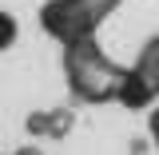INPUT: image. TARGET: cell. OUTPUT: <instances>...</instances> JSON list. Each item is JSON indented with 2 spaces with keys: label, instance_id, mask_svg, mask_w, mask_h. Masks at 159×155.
Segmentation results:
<instances>
[{
  "label": "cell",
  "instance_id": "1",
  "mask_svg": "<svg viewBox=\"0 0 159 155\" xmlns=\"http://www.w3.org/2000/svg\"><path fill=\"white\" fill-rule=\"evenodd\" d=\"M60 64H64V80L76 103H116L119 84H123V68L99 48V40H80L60 48Z\"/></svg>",
  "mask_w": 159,
  "mask_h": 155
},
{
  "label": "cell",
  "instance_id": "2",
  "mask_svg": "<svg viewBox=\"0 0 159 155\" xmlns=\"http://www.w3.org/2000/svg\"><path fill=\"white\" fill-rule=\"evenodd\" d=\"M123 0H48L40 8V28L44 36L56 40L60 48L80 44V40H96L103 20L116 12Z\"/></svg>",
  "mask_w": 159,
  "mask_h": 155
},
{
  "label": "cell",
  "instance_id": "3",
  "mask_svg": "<svg viewBox=\"0 0 159 155\" xmlns=\"http://www.w3.org/2000/svg\"><path fill=\"white\" fill-rule=\"evenodd\" d=\"M119 107L127 112H151L159 103V32L147 36L139 48L131 68H123V84H119Z\"/></svg>",
  "mask_w": 159,
  "mask_h": 155
},
{
  "label": "cell",
  "instance_id": "4",
  "mask_svg": "<svg viewBox=\"0 0 159 155\" xmlns=\"http://www.w3.org/2000/svg\"><path fill=\"white\" fill-rule=\"evenodd\" d=\"M24 127L36 143H52V139H64L76 127V112L72 107H40V112H32L24 119Z\"/></svg>",
  "mask_w": 159,
  "mask_h": 155
},
{
  "label": "cell",
  "instance_id": "5",
  "mask_svg": "<svg viewBox=\"0 0 159 155\" xmlns=\"http://www.w3.org/2000/svg\"><path fill=\"white\" fill-rule=\"evenodd\" d=\"M16 40H20V24H16V16L0 8V52H8Z\"/></svg>",
  "mask_w": 159,
  "mask_h": 155
},
{
  "label": "cell",
  "instance_id": "6",
  "mask_svg": "<svg viewBox=\"0 0 159 155\" xmlns=\"http://www.w3.org/2000/svg\"><path fill=\"white\" fill-rule=\"evenodd\" d=\"M147 131H151V139L159 147V107H151V116H147Z\"/></svg>",
  "mask_w": 159,
  "mask_h": 155
},
{
  "label": "cell",
  "instance_id": "7",
  "mask_svg": "<svg viewBox=\"0 0 159 155\" xmlns=\"http://www.w3.org/2000/svg\"><path fill=\"white\" fill-rule=\"evenodd\" d=\"M8 155H44V151L36 147V139H32V143H24V147H16V151H8Z\"/></svg>",
  "mask_w": 159,
  "mask_h": 155
}]
</instances>
